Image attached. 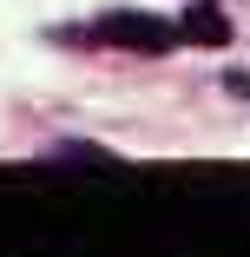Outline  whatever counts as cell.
I'll use <instances>...</instances> for the list:
<instances>
[{
	"instance_id": "obj_2",
	"label": "cell",
	"mask_w": 250,
	"mask_h": 257,
	"mask_svg": "<svg viewBox=\"0 0 250 257\" xmlns=\"http://www.w3.org/2000/svg\"><path fill=\"white\" fill-rule=\"evenodd\" d=\"M178 27H184V40H197V46H230V20H224L217 7H191Z\"/></svg>"
},
{
	"instance_id": "obj_1",
	"label": "cell",
	"mask_w": 250,
	"mask_h": 257,
	"mask_svg": "<svg viewBox=\"0 0 250 257\" xmlns=\"http://www.w3.org/2000/svg\"><path fill=\"white\" fill-rule=\"evenodd\" d=\"M99 40L125 46V53H171L184 40V27L158 20V14H112V20H99Z\"/></svg>"
}]
</instances>
